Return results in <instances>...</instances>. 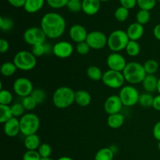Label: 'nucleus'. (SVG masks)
<instances>
[{
	"mask_svg": "<svg viewBox=\"0 0 160 160\" xmlns=\"http://www.w3.org/2000/svg\"><path fill=\"white\" fill-rule=\"evenodd\" d=\"M157 92L159 93V95H160V78H159V81H158V88H157Z\"/></svg>",
	"mask_w": 160,
	"mask_h": 160,
	"instance_id": "obj_52",
	"label": "nucleus"
},
{
	"mask_svg": "<svg viewBox=\"0 0 160 160\" xmlns=\"http://www.w3.org/2000/svg\"><path fill=\"white\" fill-rule=\"evenodd\" d=\"M11 110H12V113L13 117L16 118H19V117H22L24 115L25 109L23 106L22 103H14V104L11 105Z\"/></svg>",
	"mask_w": 160,
	"mask_h": 160,
	"instance_id": "obj_39",
	"label": "nucleus"
},
{
	"mask_svg": "<svg viewBox=\"0 0 160 160\" xmlns=\"http://www.w3.org/2000/svg\"><path fill=\"white\" fill-rule=\"evenodd\" d=\"M57 160H73L72 158L69 157V156H62V157L59 158Z\"/></svg>",
	"mask_w": 160,
	"mask_h": 160,
	"instance_id": "obj_51",
	"label": "nucleus"
},
{
	"mask_svg": "<svg viewBox=\"0 0 160 160\" xmlns=\"http://www.w3.org/2000/svg\"><path fill=\"white\" fill-rule=\"evenodd\" d=\"M102 81L104 85L109 88L119 89L124 86L126 81L122 72L108 70L103 73Z\"/></svg>",
	"mask_w": 160,
	"mask_h": 160,
	"instance_id": "obj_7",
	"label": "nucleus"
},
{
	"mask_svg": "<svg viewBox=\"0 0 160 160\" xmlns=\"http://www.w3.org/2000/svg\"><path fill=\"white\" fill-rule=\"evenodd\" d=\"M85 42L92 49H102L107 45L108 37L102 31H92L88 33Z\"/></svg>",
	"mask_w": 160,
	"mask_h": 160,
	"instance_id": "obj_10",
	"label": "nucleus"
},
{
	"mask_svg": "<svg viewBox=\"0 0 160 160\" xmlns=\"http://www.w3.org/2000/svg\"><path fill=\"white\" fill-rule=\"evenodd\" d=\"M31 52L36 58L41 57L45 54L52 52V47L47 43L38 44L31 47Z\"/></svg>",
	"mask_w": 160,
	"mask_h": 160,
	"instance_id": "obj_24",
	"label": "nucleus"
},
{
	"mask_svg": "<svg viewBox=\"0 0 160 160\" xmlns=\"http://www.w3.org/2000/svg\"><path fill=\"white\" fill-rule=\"evenodd\" d=\"M118 95L120 96L123 106L127 107H131L138 104L140 97V94L138 89L132 85L123 86L120 88Z\"/></svg>",
	"mask_w": 160,
	"mask_h": 160,
	"instance_id": "obj_8",
	"label": "nucleus"
},
{
	"mask_svg": "<svg viewBox=\"0 0 160 160\" xmlns=\"http://www.w3.org/2000/svg\"><path fill=\"white\" fill-rule=\"evenodd\" d=\"M74 1H81V2H82V0H74Z\"/></svg>",
	"mask_w": 160,
	"mask_h": 160,
	"instance_id": "obj_56",
	"label": "nucleus"
},
{
	"mask_svg": "<svg viewBox=\"0 0 160 160\" xmlns=\"http://www.w3.org/2000/svg\"><path fill=\"white\" fill-rule=\"evenodd\" d=\"M152 108L156 109V111H159L160 112V95H158L156 97H154Z\"/></svg>",
	"mask_w": 160,
	"mask_h": 160,
	"instance_id": "obj_49",
	"label": "nucleus"
},
{
	"mask_svg": "<svg viewBox=\"0 0 160 160\" xmlns=\"http://www.w3.org/2000/svg\"><path fill=\"white\" fill-rule=\"evenodd\" d=\"M69 1L70 0H46V2L52 9H61L65 6L67 7Z\"/></svg>",
	"mask_w": 160,
	"mask_h": 160,
	"instance_id": "obj_43",
	"label": "nucleus"
},
{
	"mask_svg": "<svg viewBox=\"0 0 160 160\" xmlns=\"http://www.w3.org/2000/svg\"><path fill=\"white\" fill-rule=\"evenodd\" d=\"M129 17V9L123 6H119L114 12V17L118 22H124Z\"/></svg>",
	"mask_w": 160,
	"mask_h": 160,
	"instance_id": "obj_32",
	"label": "nucleus"
},
{
	"mask_svg": "<svg viewBox=\"0 0 160 160\" xmlns=\"http://www.w3.org/2000/svg\"><path fill=\"white\" fill-rule=\"evenodd\" d=\"M158 149H159L160 152V142H159V143H158Z\"/></svg>",
	"mask_w": 160,
	"mask_h": 160,
	"instance_id": "obj_54",
	"label": "nucleus"
},
{
	"mask_svg": "<svg viewBox=\"0 0 160 160\" xmlns=\"http://www.w3.org/2000/svg\"><path fill=\"white\" fill-rule=\"evenodd\" d=\"M17 70L18 69L16 67L14 62H10V61L3 62L1 65V67H0V72H1L2 75L6 77V78L12 77L17 72Z\"/></svg>",
	"mask_w": 160,
	"mask_h": 160,
	"instance_id": "obj_25",
	"label": "nucleus"
},
{
	"mask_svg": "<svg viewBox=\"0 0 160 160\" xmlns=\"http://www.w3.org/2000/svg\"><path fill=\"white\" fill-rule=\"evenodd\" d=\"M38 152L42 158H49L52 154V147L48 143H42Z\"/></svg>",
	"mask_w": 160,
	"mask_h": 160,
	"instance_id": "obj_40",
	"label": "nucleus"
},
{
	"mask_svg": "<svg viewBox=\"0 0 160 160\" xmlns=\"http://www.w3.org/2000/svg\"><path fill=\"white\" fill-rule=\"evenodd\" d=\"M12 117L13 116H12L10 106L0 105V123L4 124Z\"/></svg>",
	"mask_w": 160,
	"mask_h": 160,
	"instance_id": "obj_30",
	"label": "nucleus"
},
{
	"mask_svg": "<svg viewBox=\"0 0 160 160\" xmlns=\"http://www.w3.org/2000/svg\"><path fill=\"white\" fill-rule=\"evenodd\" d=\"M41 160H53L52 159H51V158H42Z\"/></svg>",
	"mask_w": 160,
	"mask_h": 160,
	"instance_id": "obj_53",
	"label": "nucleus"
},
{
	"mask_svg": "<svg viewBox=\"0 0 160 160\" xmlns=\"http://www.w3.org/2000/svg\"><path fill=\"white\" fill-rule=\"evenodd\" d=\"M153 101H154V97L152 96V95L145 92V93L140 94L138 104L144 108L152 107Z\"/></svg>",
	"mask_w": 160,
	"mask_h": 160,
	"instance_id": "obj_31",
	"label": "nucleus"
},
{
	"mask_svg": "<svg viewBox=\"0 0 160 160\" xmlns=\"http://www.w3.org/2000/svg\"><path fill=\"white\" fill-rule=\"evenodd\" d=\"M67 9L72 12H79L82 10V2L70 0L67 3Z\"/></svg>",
	"mask_w": 160,
	"mask_h": 160,
	"instance_id": "obj_41",
	"label": "nucleus"
},
{
	"mask_svg": "<svg viewBox=\"0 0 160 160\" xmlns=\"http://www.w3.org/2000/svg\"><path fill=\"white\" fill-rule=\"evenodd\" d=\"M7 2L13 7L20 8L24 6L26 0H7Z\"/></svg>",
	"mask_w": 160,
	"mask_h": 160,
	"instance_id": "obj_48",
	"label": "nucleus"
},
{
	"mask_svg": "<svg viewBox=\"0 0 160 160\" xmlns=\"http://www.w3.org/2000/svg\"><path fill=\"white\" fill-rule=\"evenodd\" d=\"M69 34H70L71 40L78 44L80 42H85L88 33L84 26L76 23V24H73L70 27Z\"/></svg>",
	"mask_w": 160,
	"mask_h": 160,
	"instance_id": "obj_15",
	"label": "nucleus"
},
{
	"mask_svg": "<svg viewBox=\"0 0 160 160\" xmlns=\"http://www.w3.org/2000/svg\"><path fill=\"white\" fill-rule=\"evenodd\" d=\"M9 49V43L6 39L1 38L0 39V52L6 53Z\"/></svg>",
	"mask_w": 160,
	"mask_h": 160,
	"instance_id": "obj_46",
	"label": "nucleus"
},
{
	"mask_svg": "<svg viewBox=\"0 0 160 160\" xmlns=\"http://www.w3.org/2000/svg\"><path fill=\"white\" fill-rule=\"evenodd\" d=\"M106 64L109 70L123 72L128 62L124 56H122L120 52H112L106 59Z\"/></svg>",
	"mask_w": 160,
	"mask_h": 160,
	"instance_id": "obj_13",
	"label": "nucleus"
},
{
	"mask_svg": "<svg viewBox=\"0 0 160 160\" xmlns=\"http://www.w3.org/2000/svg\"><path fill=\"white\" fill-rule=\"evenodd\" d=\"M73 52V46L67 41H60L52 46V53L59 59H67L70 57Z\"/></svg>",
	"mask_w": 160,
	"mask_h": 160,
	"instance_id": "obj_12",
	"label": "nucleus"
},
{
	"mask_svg": "<svg viewBox=\"0 0 160 160\" xmlns=\"http://www.w3.org/2000/svg\"><path fill=\"white\" fill-rule=\"evenodd\" d=\"M126 32L130 40L138 42V40H140L143 37L144 33H145V28H144L143 25L140 24L137 22H134L128 26Z\"/></svg>",
	"mask_w": 160,
	"mask_h": 160,
	"instance_id": "obj_17",
	"label": "nucleus"
},
{
	"mask_svg": "<svg viewBox=\"0 0 160 160\" xmlns=\"http://www.w3.org/2000/svg\"><path fill=\"white\" fill-rule=\"evenodd\" d=\"M14 92L18 96L24 98V97L31 95L34 91V86L31 80L26 78H19L15 80L12 85Z\"/></svg>",
	"mask_w": 160,
	"mask_h": 160,
	"instance_id": "obj_11",
	"label": "nucleus"
},
{
	"mask_svg": "<svg viewBox=\"0 0 160 160\" xmlns=\"http://www.w3.org/2000/svg\"><path fill=\"white\" fill-rule=\"evenodd\" d=\"M75 102L81 107H87L92 102V95L88 91H77L75 92Z\"/></svg>",
	"mask_w": 160,
	"mask_h": 160,
	"instance_id": "obj_20",
	"label": "nucleus"
},
{
	"mask_svg": "<svg viewBox=\"0 0 160 160\" xmlns=\"http://www.w3.org/2000/svg\"><path fill=\"white\" fill-rule=\"evenodd\" d=\"M12 62L18 70L22 71H30L37 65V58L31 52L21 50L16 53Z\"/></svg>",
	"mask_w": 160,
	"mask_h": 160,
	"instance_id": "obj_6",
	"label": "nucleus"
},
{
	"mask_svg": "<svg viewBox=\"0 0 160 160\" xmlns=\"http://www.w3.org/2000/svg\"><path fill=\"white\" fill-rule=\"evenodd\" d=\"M123 105L120 99V96L117 95H112L108 97L105 101L103 108L108 115L119 113L121 111Z\"/></svg>",
	"mask_w": 160,
	"mask_h": 160,
	"instance_id": "obj_14",
	"label": "nucleus"
},
{
	"mask_svg": "<svg viewBox=\"0 0 160 160\" xmlns=\"http://www.w3.org/2000/svg\"><path fill=\"white\" fill-rule=\"evenodd\" d=\"M125 118L120 112L109 115L107 118V124L112 129H119L123 125Z\"/></svg>",
	"mask_w": 160,
	"mask_h": 160,
	"instance_id": "obj_22",
	"label": "nucleus"
},
{
	"mask_svg": "<svg viewBox=\"0 0 160 160\" xmlns=\"http://www.w3.org/2000/svg\"><path fill=\"white\" fill-rule=\"evenodd\" d=\"M23 38L24 42L32 47L38 44L45 43L47 37L41 28L31 27L24 31Z\"/></svg>",
	"mask_w": 160,
	"mask_h": 160,
	"instance_id": "obj_9",
	"label": "nucleus"
},
{
	"mask_svg": "<svg viewBox=\"0 0 160 160\" xmlns=\"http://www.w3.org/2000/svg\"><path fill=\"white\" fill-rule=\"evenodd\" d=\"M101 2L99 0H82V11L88 16H94L99 11Z\"/></svg>",
	"mask_w": 160,
	"mask_h": 160,
	"instance_id": "obj_18",
	"label": "nucleus"
},
{
	"mask_svg": "<svg viewBox=\"0 0 160 160\" xmlns=\"http://www.w3.org/2000/svg\"><path fill=\"white\" fill-rule=\"evenodd\" d=\"M143 67L144 69H145L146 74L155 75V73L159 70V62L156 60H155V59H150L144 62Z\"/></svg>",
	"mask_w": 160,
	"mask_h": 160,
	"instance_id": "obj_29",
	"label": "nucleus"
},
{
	"mask_svg": "<svg viewBox=\"0 0 160 160\" xmlns=\"http://www.w3.org/2000/svg\"><path fill=\"white\" fill-rule=\"evenodd\" d=\"M23 144H24V146L27 150H38L42 143H41L39 136L35 134L26 136Z\"/></svg>",
	"mask_w": 160,
	"mask_h": 160,
	"instance_id": "obj_23",
	"label": "nucleus"
},
{
	"mask_svg": "<svg viewBox=\"0 0 160 160\" xmlns=\"http://www.w3.org/2000/svg\"><path fill=\"white\" fill-rule=\"evenodd\" d=\"M40 154L38 150H27L23 155L22 160H41Z\"/></svg>",
	"mask_w": 160,
	"mask_h": 160,
	"instance_id": "obj_42",
	"label": "nucleus"
},
{
	"mask_svg": "<svg viewBox=\"0 0 160 160\" xmlns=\"http://www.w3.org/2000/svg\"><path fill=\"white\" fill-rule=\"evenodd\" d=\"M157 0H137V5L140 9L151 11L155 8Z\"/></svg>",
	"mask_w": 160,
	"mask_h": 160,
	"instance_id": "obj_37",
	"label": "nucleus"
},
{
	"mask_svg": "<svg viewBox=\"0 0 160 160\" xmlns=\"http://www.w3.org/2000/svg\"><path fill=\"white\" fill-rule=\"evenodd\" d=\"M40 28L47 38L56 39L64 34L67 28V22L59 13L55 12H47L41 20Z\"/></svg>",
	"mask_w": 160,
	"mask_h": 160,
	"instance_id": "obj_1",
	"label": "nucleus"
},
{
	"mask_svg": "<svg viewBox=\"0 0 160 160\" xmlns=\"http://www.w3.org/2000/svg\"><path fill=\"white\" fill-rule=\"evenodd\" d=\"M13 96L12 92L6 89H1L0 90V105L9 106L12 103Z\"/></svg>",
	"mask_w": 160,
	"mask_h": 160,
	"instance_id": "obj_34",
	"label": "nucleus"
},
{
	"mask_svg": "<svg viewBox=\"0 0 160 160\" xmlns=\"http://www.w3.org/2000/svg\"><path fill=\"white\" fill-rule=\"evenodd\" d=\"M13 20L9 17H0V29L2 31H9L13 28Z\"/></svg>",
	"mask_w": 160,
	"mask_h": 160,
	"instance_id": "obj_36",
	"label": "nucleus"
},
{
	"mask_svg": "<svg viewBox=\"0 0 160 160\" xmlns=\"http://www.w3.org/2000/svg\"><path fill=\"white\" fill-rule=\"evenodd\" d=\"M152 134L156 140H157L158 142H160V121L157 122L154 125V127H153Z\"/></svg>",
	"mask_w": 160,
	"mask_h": 160,
	"instance_id": "obj_47",
	"label": "nucleus"
},
{
	"mask_svg": "<svg viewBox=\"0 0 160 160\" xmlns=\"http://www.w3.org/2000/svg\"><path fill=\"white\" fill-rule=\"evenodd\" d=\"M153 36L155 37V38L160 42V23L156 25L155 28H153Z\"/></svg>",
	"mask_w": 160,
	"mask_h": 160,
	"instance_id": "obj_50",
	"label": "nucleus"
},
{
	"mask_svg": "<svg viewBox=\"0 0 160 160\" xmlns=\"http://www.w3.org/2000/svg\"><path fill=\"white\" fill-rule=\"evenodd\" d=\"M75 102V92L70 87L62 86L56 89L52 95V103L56 108L67 109Z\"/></svg>",
	"mask_w": 160,
	"mask_h": 160,
	"instance_id": "obj_2",
	"label": "nucleus"
},
{
	"mask_svg": "<svg viewBox=\"0 0 160 160\" xmlns=\"http://www.w3.org/2000/svg\"><path fill=\"white\" fill-rule=\"evenodd\" d=\"M99 1L102 2H108V1H109V0H99Z\"/></svg>",
	"mask_w": 160,
	"mask_h": 160,
	"instance_id": "obj_55",
	"label": "nucleus"
},
{
	"mask_svg": "<svg viewBox=\"0 0 160 160\" xmlns=\"http://www.w3.org/2000/svg\"><path fill=\"white\" fill-rule=\"evenodd\" d=\"M122 73L124 77L125 81L131 85L142 83L147 75L144 69L143 64H141L138 62H128Z\"/></svg>",
	"mask_w": 160,
	"mask_h": 160,
	"instance_id": "obj_3",
	"label": "nucleus"
},
{
	"mask_svg": "<svg viewBox=\"0 0 160 160\" xmlns=\"http://www.w3.org/2000/svg\"><path fill=\"white\" fill-rule=\"evenodd\" d=\"M158 81H159V78H156L155 75L147 74L142 84L145 92L151 94L157 92Z\"/></svg>",
	"mask_w": 160,
	"mask_h": 160,
	"instance_id": "obj_19",
	"label": "nucleus"
},
{
	"mask_svg": "<svg viewBox=\"0 0 160 160\" xmlns=\"http://www.w3.org/2000/svg\"><path fill=\"white\" fill-rule=\"evenodd\" d=\"M121 6L128 9H133L137 6V0H119Z\"/></svg>",
	"mask_w": 160,
	"mask_h": 160,
	"instance_id": "obj_45",
	"label": "nucleus"
},
{
	"mask_svg": "<svg viewBox=\"0 0 160 160\" xmlns=\"http://www.w3.org/2000/svg\"><path fill=\"white\" fill-rule=\"evenodd\" d=\"M157 1H158V2H160V0H157Z\"/></svg>",
	"mask_w": 160,
	"mask_h": 160,
	"instance_id": "obj_57",
	"label": "nucleus"
},
{
	"mask_svg": "<svg viewBox=\"0 0 160 160\" xmlns=\"http://www.w3.org/2000/svg\"><path fill=\"white\" fill-rule=\"evenodd\" d=\"M40 119L36 114L28 112L20 118V133L26 136L35 134L40 128Z\"/></svg>",
	"mask_w": 160,
	"mask_h": 160,
	"instance_id": "obj_5",
	"label": "nucleus"
},
{
	"mask_svg": "<svg viewBox=\"0 0 160 160\" xmlns=\"http://www.w3.org/2000/svg\"><path fill=\"white\" fill-rule=\"evenodd\" d=\"M21 103L23 107H24L25 110L27 111L34 110L38 105L31 95H28V96L23 98Z\"/></svg>",
	"mask_w": 160,
	"mask_h": 160,
	"instance_id": "obj_35",
	"label": "nucleus"
},
{
	"mask_svg": "<svg viewBox=\"0 0 160 160\" xmlns=\"http://www.w3.org/2000/svg\"><path fill=\"white\" fill-rule=\"evenodd\" d=\"M114 152L111 148H100L95 156V160H113Z\"/></svg>",
	"mask_w": 160,
	"mask_h": 160,
	"instance_id": "obj_27",
	"label": "nucleus"
},
{
	"mask_svg": "<svg viewBox=\"0 0 160 160\" xmlns=\"http://www.w3.org/2000/svg\"><path fill=\"white\" fill-rule=\"evenodd\" d=\"M136 22L142 25H145L149 22L151 19V13L150 11L144 10V9H140L136 14Z\"/></svg>",
	"mask_w": 160,
	"mask_h": 160,
	"instance_id": "obj_33",
	"label": "nucleus"
},
{
	"mask_svg": "<svg viewBox=\"0 0 160 160\" xmlns=\"http://www.w3.org/2000/svg\"><path fill=\"white\" fill-rule=\"evenodd\" d=\"M45 0H26L23 9L28 13H36L42 9Z\"/></svg>",
	"mask_w": 160,
	"mask_h": 160,
	"instance_id": "obj_21",
	"label": "nucleus"
},
{
	"mask_svg": "<svg viewBox=\"0 0 160 160\" xmlns=\"http://www.w3.org/2000/svg\"><path fill=\"white\" fill-rule=\"evenodd\" d=\"M31 96L34 98L38 104H42L46 99V93L45 91L42 88H36L34 89V91L31 93Z\"/></svg>",
	"mask_w": 160,
	"mask_h": 160,
	"instance_id": "obj_38",
	"label": "nucleus"
},
{
	"mask_svg": "<svg viewBox=\"0 0 160 160\" xmlns=\"http://www.w3.org/2000/svg\"><path fill=\"white\" fill-rule=\"evenodd\" d=\"M129 41L126 31L117 29L108 36L107 46L112 52H120L126 48Z\"/></svg>",
	"mask_w": 160,
	"mask_h": 160,
	"instance_id": "obj_4",
	"label": "nucleus"
},
{
	"mask_svg": "<svg viewBox=\"0 0 160 160\" xmlns=\"http://www.w3.org/2000/svg\"><path fill=\"white\" fill-rule=\"evenodd\" d=\"M125 50H126V52L128 56H131V57H135L140 54L141 46L138 42H136V41L130 40Z\"/></svg>",
	"mask_w": 160,
	"mask_h": 160,
	"instance_id": "obj_28",
	"label": "nucleus"
},
{
	"mask_svg": "<svg viewBox=\"0 0 160 160\" xmlns=\"http://www.w3.org/2000/svg\"><path fill=\"white\" fill-rule=\"evenodd\" d=\"M92 48H90L88 43L86 42H80L78 43L76 45V52L81 56H85V55L88 54L89 52Z\"/></svg>",
	"mask_w": 160,
	"mask_h": 160,
	"instance_id": "obj_44",
	"label": "nucleus"
},
{
	"mask_svg": "<svg viewBox=\"0 0 160 160\" xmlns=\"http://www.w3.org/2000/svg\"><path fill=\"white\" fill-rule=\"evenodd\" d=\"M86 73H87L88 78L90 80H92V81H102V71L101 69L98 67H97V66L92 65L88 67Z\"/></svg>",
	"mask_w": 160,
	"mask_h": 160,
	"instance_id": "obj_26",
	"label": "nucleus"
},
{
	"mask_svg": "<svg viewBox=\"0 0 160 160\" xmlns=\"http://www.w3.org/2000/svg\"><path fill=\"white\" fill-rule=\"evenodd\" d=\"M4 134L9 138H14L20 133V119L12 117L3 124Z\"/></svg>",
	"mask_w": 160,
	"mask_h": 160,
	"instance_id": "obj_16",
	"label": "nucleus"
}]
</instances>
